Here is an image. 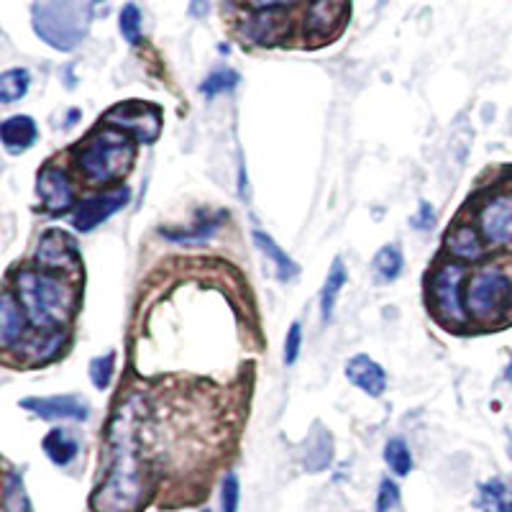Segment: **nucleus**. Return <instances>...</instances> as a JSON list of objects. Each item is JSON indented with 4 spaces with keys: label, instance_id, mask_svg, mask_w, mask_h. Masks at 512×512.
<instances>
[{
    "label": "nucleus",
    "instance_id": "3",
    "mask_svg": "<svg viewBox=\"0 0 512 512\" xmlns=\"http://www.w3.org/2000/svg\"><path fill=\"white\" fill-rule=\"evenodd\" d=\"M136 162L131 134L121 128H95L75 146V164L88 185H108L123 180Z\"/></svg>",
    "mask_w": 512,
    "mask_h": 512
},
{
    "label": "nucleus",
    "instance_id": "21",
    "mask_svg": "<svg viewBox=\"0 0 512 512\" xmlns=\"http://www.w3.org/2000/svg\"><path fill=\"white\" fill-rule=\"evenodd\" d=\"M346 282H349V269H346L344 259H333L326 282H323V292H320V318H323V323H331L338 295H341Z\"/></svg>",
    "mask_w": 512,
    "mask_h": 512
},
{
    "label": "nucleus",
    "instance_id": "39",
    "mask_svg": "<svg viewBox=\"0 0 512 512\" xmlns=\"http://www.w3.org/2000/svg\"><path fill=\"white\" fill-rule=\"evenodd\" d=\"M510 459H512V436H510Z\"/></svg>",
    "mask_w": 512,
    "mask_h": 512
},
{
    "label": "nucleus",
    "instance_id": "30",
    "mask_svg": "<svg viewBox=\"0 0 512 512\" xmlns=\"http://www.w3.org/2000/svg\"><path fill=\"white\" fill-rule=\"evenodd\" d=\"M113 369H116V351H108V354L90 361V379H93L95 390H108L111 387Z\"/></svg>",
    "mask_w": 512,
    "mask_h": 512
},
{
    "label": "nucleus",
    "instance_id": "6",
    "mask_svg": "<svg viewBox=\"0 0 512 512\" xmlns=\"http://www.w3.org/2000/svg\"><path fill=\"white\" fill-rule=\"evenodd\" d=\"M466 267L461 262H448L438 267L431 280V300L428 305L433 308V315L438 323L446 328H464L469 323V310H466V300L461 295V285H464Z\"/></svg>",
    "mask_w": 512,
    "mask_h": 512
},
{
    "label": "nucleus",
    "instance_id": "11",
    "mask_svg": "<svg viewBox=\"0 0 512 512\" xmlns=\"http://www.w3.org/2000/svg\"><path fill=\"white\" fill-rule=\"evenodd\" d=\"M36 192L41 198V208L49 216H64V213L77 208L75 182L67 175V169L57 167V164L41 169L39 180H36Z\"/></svg>",
    "mask_w": 512,
    "mask_h": 512
},
{
    "label": "nucleus",
    "instance_id": "5",
    "mask_svg": "<svg viewBox=\"0 0 512 512\" xmlns=\"http://www.w3.org/2000/svg\"><path fill=\"white\" fill-rule=\"evenodd\" d=\"M466 310L479 323H497L512 308V280L502 269L487 267L474 274L464 292Z\"/></svg>",
    "mask_w": 512,
    "mask_h": 512
},
{
    "label": "nucleus",
    "instance_id": "23",
    "mask_svg": "<svg viewBox=\"0 0 512 512\" xmlns=\"http://www.w3.org/2000/svg\"><path fill=\"white\" fill-rule=\"evenodd\" d=\"M287 26L290 24L285 18L277 16L274 11H262L249 21V36L256 44H277V41L285 39Z\"/></svg>",
    "mask_w": 512,
    "mask_h": 512
},
{
    "label": "nucleus",
    "instance_id": "33",
    "mask_svg": "<svg viewBox=\"0 0 512 512\" xmlns=\"http://www.w3.org/2000/svg\"><path fill=\"white\" fill-rule=\"evenodd\" d=\"M397 505H400V487H397V482H392V479H382L377 492V507H374V510L390 512L395 510Z\"/></svg>",
    "mask_w": 512,
    "mask_h": 512
},
{
    "label": "nucleus",
    "instance_id": "9",
    "mask_svg": "<svg viewBox=\"0 0 512 512\" xmlns=\"http://www.w3.org/2000/svg\"><path fill=\"white\" fill-rule=\"evenodd\" d=\"M477 231L492 249H512V195H489L477 210Z\"/></svg>",
    "mask_w": 512,
    "mask_h": 512
},
{
    "label": "nucleus",
    "instance_id": "2",
    "mask_svg": "<svg viewBox=\"0 0 512 512\" xmlns=\"http://www.w3.org/2000/svg\"><path fill=\"white\" fill-rule=\"evenodd\" d=\"M13 295L18 297L31 328L36 331H62L77 308L75 287L44 269L16 272Z\"/></svg>",
    "mask_w": 512,
    "mask_h": 512
},
{
    "label": "nucleus",
    "instance_id": "16",
    "mask_svg": "<svg viewBox=\"0 0 512 512\" xmlns=\"http://www.w3.org/2000/svg\"><path fill=\"white\" fill-rule=\"evenodd\" d=\"M443 246L461 264L482 262L484 256H487V244H484L482 233L474 226H466V223L451 228L446 233V239H443Z\"/></svg>",
    "mask_w": 512,
    "mask_h": 512
},
{
    "label": "nucleus",
    "instance_id": "13",
    "mask_svg": "<svg viewBox=\"0 0 512 512\" xmlns=\"http://www.w3.org/2000/svg\"><path fill=\"white\" fill-rule=\"evenodd\" d=\"M21 408L31 410L36 418L44 420H88L90 405L75 395L57 397H29L21 402Z\"/></svg>",
    "mask_w": 512,
    "mask_h": 512
},
{
    "label": "nucleus",
    "instance_id": "10",
    "mask_svg": "<svg viewBox=\"0 0 512 512\" xmlns=\"http://www.w3.org/2000/svg\"><path fill=\"white\" fill-rule=\"evenodd\" d=\"M128 203H131V187L128 185H118L113 190L98 192L93 198L77 203L75 213H72V226L82 233L93 231L100 223L116 216L118 210L126 208Z\"/></svg>",
    "mask_w": 512,
    "mask_h": 512
},
{
    "label": "nucleus",
    "instance_id": "28",
    "mask_svg": "<svg viewBox=\"0 0 512 512\" xmlns=\"http://www.w3.org/2000/svg\"><path fill=\"white\" fill-rule=\"evenodd\" d=\"M384 461L390 466L397 477H408L413 472V454H410L408 443L402 438H390L384 443Z\"/></svg>",
    "mask_w": 512,
    "mask_h": 512
},
{
    "label": "nucleus",
    "instance_id": "8",
    "mask_svg": "<svg viewBox=\"0 0 512 512\" xmlns=\"http://www.w3.org/2000/svg\"><path fill=\"white\" fill-rule=\"evenodd\" d=\"M34 259L44 272H62L72 274V277L82 272V256L75 236H70L67 231H59V228H49L41 236L39 244H36Z\"/></svg>",
    "mask_w": 512,
    "mask_h": 512
},
{
    "label": "nucleus",
    "instance_id": "26",
    "mask_svg": "<svg viewBox=\"0 0 512 512\" xmlns=\"http://www.w3.org/2000/svg\"><path fill=\"white\" fill-rule=\"evenodd\" d=\"M31 88V75L24 67H16V70H8L0 75V103L11 105L16 100L24 98Z\"/></svg>",
    "mask_w": 512,
    "mask_h": 512
},
{
    "label": "nucleus",
    "instance_id": "37",
    "mask_svg": "<svg viewBox=\"0 0 512 512\" xmlns=\"http://www.w3.org/2000/svg\"><path fill=\"white\" fill-rule=\"evenodd\" d=\"M505 512H512V492L507 495V500H505Z\"/></svg>",
    "mask_w": 512,
    "mask_h": 512
},
{
    "label": "nucleus",
    "instance_id": "17",
    "mask_svg": "<svg viewBox=\"0 0 512 512\" xmlns=\"http://www.w3.org/2000/svg\"><path fill=\"white\" fill-rule=\"evenodd\" d=\"M346 377H349V382L354 387H359L361 392H367L369 397H382L384 390H387V372L367 354H356L354 359H349V364H346Z\"/></svg>",
    "mask_w": 512,
    "mask_h": 512
},
{
    "label": "nucleus",
    "instance_id": "31",
    "mask_svg": "<svg viewBox=\"0 0 512 512\" xmlns=\"http://www.w3.org/2000/svg\"><path fill=\"white\" fill-rule=\"evenodd\" d=\"M121 34L128 44H139L141 41V11L134 3H126L121 11Z\"/></svg>",
    "mask_w": 512,
    "mask_h": 512
},
{
    "label": "nucleus",
    "instance_id": "29",
    "mask_svg": "<svg viewBox=\"0 0 512 512\" xmlns=\"http://www.w3.org/2000/svg\"><path fill=\"white\" fill-rule=\"evenodd\" d=\"M241 82V75L236 70H216L210 72L208 77L203 80V85H200V93L205 95V98H218V95L223 93H231L236 85Z\"/></svg>",
    "mask_w": 512,
    "mask_h": 512
},
{
    "label": "nucleus",
    "instance_id": "20",
    "mask_svg": "<svg viewBox=\"0 0 512 512\" xmlns=\"http://www.w3.org/2000/svg\"><path fill=\"white\" fill-rule=\"evenodd\" d=\"M251 239H254L256 249L272 259L274 269H277V277H280L282 282L295 280L297 274H300V267L292 262V256L287 254V251H282V246L277 244L267 231H262V228H251Z\"/></svg>",
    "mask_w": 512,
    "mask_h": 512
},
{
    "label": "nucleus",
    "instance_id": "4",
    "mask_svg": "<svg viewBox=\"0 0 512 512\" xmlns=\"http://www.w3.org/2000/svg\"><path fill=\"white\" fill-rule=\"evenodd\" d=\"M93 0H36L31 24L36 36L57 52H75L90 31Z\"/></svg>",
    "mask_w": 512,
    "mask_h": 512
},
{
    "label": "nucleus",
    "instance_id": "40",
    "mask_svg": "<svg viewBox=\"0 0 512 512\" xmlns=\"http://www.w3.org/2000/svg\"><path fill=\"white\" fill-rule=\"evenodd\" d=\"M203 512H210V510H208V507H205V510H203Z\"/></svg>",
    "mask_w": 512,
    "mask_h": 512
},
{
    "label": "nucleus",
    "instance_id": "35",
    "mask_svg": "<svg viewBox=\"0 0 512 512\" xmlns=\"http://www.w3.org/2000/svg\"><path fill=\"white\" fill-rule=\"evenodd\" d=\"M433 223H436V213H433V205L428 200H420V208L413 218H410V226L418 228V231H431Z\"/></svg>",
    "mask_w": 512,
    "mask_h": 512
},
{
    "label": "nucleus",
    "instance_id": "15",
    "mask_svg": "<svg viewBox=\"0 0 512 512\" xmlns=\"http://www.w3.org/2000/svg\"><path fill=\"white\" fill-rule=\"evenodd\" d=\"M228 221L226 210H200L198 221L190 228H162V236L175 244H205Z\"/></svg>",
    "mask_w": 512,
    "mask_h": 512
},
{
    "label": "nucleus",
    "instance_id": "38",
    "mask_svg": "<svg viewBox=\"0 0 512 512\" xmlns=\"http://www.w3.org/2000/svg\"><path fill=\"white\" fill-rule=\"evenodd\" d=\"M505 377H507V382L512 384V359H510V364H507V372H505Z\"/></svg>",
    "mask_w": 512,
    "mask_h": 512
},
{
    "label": "nucleus",
    "instance_id": "36",
    "mask_svg": "<svg viewBox=\"0 0 512 512\" xmlns=\"http://www.w3.org/2000/svg\"><path fill=\"white\" fill-rule=\"evenodd\" d=\"M249 3L256 8V11H274V8H280V6H290V3H295V0H249Z\"/></svg>",
    "mask_w": 512,
    "mask_h": 512
},
{
    "label": "nucleus",
    "instance_id": "1",
    "mask_svg": "<svg viewBox=\"0 0 512 512\" xmlns=\"http://www.w3.org/2000/svg\"><path fill=\"white\" fill-rule=\"evenodd\" d=\"M144 397L128 395L116 405L105 436V472L90 495L93 512H144L154 479L144 459Z\"/></svg>",
    "mask_w": 512,
    "mask_h": 512
},
{
    "label": "nucleus",
    "instance_id": "19",
    "mask_svg": "<svg viewBox=\"0 0 512 512\" xmlns=\"http://www.w3.org/2000/svg\"><path fill=\"white\" fill-rule=\"evenodd\" d=\"M39 139V128L31 116H11L0 123V141L11 154L26 152Z\"/></svg>",
    "mask_w": 512,
    "mask_h": 512
},
{
    "label": "nucleus",
    "instance_id": "14",
    "mask_svg": "<svg viewBox=\"0 0 512 512\" xmlns=\"http://www.w3.org/2000/svg\"><path fill=\"white\" fill-rule=\"evenodd\" d=\"M26 323H29V318L18 303V297L13 292H3V297H0V344H3V349H21V344L29 336Z\"/></svg>",
    "mask_w": 512,
    "mask_h": 512
},
{
    "label": "nucleus",
    "instance_id": "18",
    "mask_svg": "<svg viewBox=\"0 0 512 512\" xmlns=\"http://www.w3.org/2000/svg\"><path fill=\"white\" fill-rule=\"evenodd\" d=\"M331 461H333L331 433H328L320 423H315L313 433H310L308 441H305V446H303L305 472H310V474L326 472L328 466H331Z\"/></svg>",
    "mask_w": 512,
    "mask_h": 512
},
{
    "label": "nucleus",
    "instance_id": "7",
    "mask_svg": "<svg viewBox=\"0 0 512 512\" xmlns=\"http://www.w3.org/2000/svg\"><path fill=\"white\" fill-rule=\"evenodd\" d=\"M105 126L121 128L134 136L139 144H154L162 134V111L154 103H141V100H128V103L113 105L103 116Z\"/></svg>",
    "mask_w": 512,
    "mask_h": 512
},
{
    "label": "nucleus",
    "instance_id": "24",
    "mask_svg": "<svg viewBox=\"0 0 512 512\" xmlns=\"http://www.w3.org/2000/svg\"><path fill=\"white\" fill-rule=\"evenodd\" d=\"M64 344V333L62 331H36L31 336H26V341L21 344V351L29 356L34 364L39 361H49Z\"/></svg>",
    "mask_w": 512,
    "mask_h": 512
},
{
    "label": "nucleus",
    "instance_id": "32",
    "mask_svg": "<svg viewBox=\"0 0 512 512\" xmlns=\"http://www.w3.org/2000/svg\"><path fill=\"white\" fill-rule=\"evenodd\" d=\"M241 484L236 474H226L221 484V512H239Z\"/></svg>",
    "mask_w": 512,
    "mask_h": 512
},
{
    "label": "nucleus",
    "instance_id": "34",
    "mask_svg": "<svg viewBox=\"0 0 512 512\" xmlns=\"http://www.w3.org/2000/svg\"><path fill=\"white\" fill-rule=\"evenodd\" d=\"M300 349H303V326H300V323L295 320L285 338V364L287 367H292V364H295L297 356H300Z\"/></svg>",
    "mask_w": 512,
    "mask_h": 512
},
{
    "label": "nucleus",
    "instance_id": "22",
    "mask_svg": "<svg viewBox=\"0 0 512 512\" xmlns=\"http://www.w3.org/2000/svg\"><path fill=\"white\" fill-rule=\"evenodd\" d=\"M41 448L49 456V461L57 466H70L77 459V454H80L77 438L70 431H64V428H52L44 436V441H41Z\"/></svg>",
    "mask_w": 512,
    "mask_h": 512
},
{
    "label": "nucleus",
    "instance_id": "25",
    "mask_svg": "<svg viewBox=\"0 0 512 512\" xmlns=\"http://www.w3.org/2000/svg\"><path fill=\"white\" fill-rule=\"evenodd\" d=\"M3 512H34L29 500V492L24 487V479L8 469L3 479Z\"/></svg>",
    "mask_w": 512,
    "mask_h": 512
},
{
    "label": "nucleus",
    "instance_id": "12",
    "mask_svg": "<svg viewBox=\"0 0 512 512\" xmlns=\"http://www.w3.org/2000/svg\"><path fill=\"white\" fill-rule=\"evenodd\" d=\"M349 16V0H313L305 16V34L313 41H326L341 31Z\"/></svg>",
    "mask_w": 512,
    "mask_h": 512
},
{
    "label": "nucleus",
    "instance_id": "27",
    "mask_svg": "<svg viewBox=\"0 0 512 512\" xmlns=\"http://www.w3.org/2000/svg\"><path fill=\"white\" fill-rule=\"evenodd\" d=\"M374 272L382 282H395L402 274V267H405V259H402V251L397 244H387L377 251L372 262Z\"/></svg>",
    "mask_w": 512,
    "mask_h": 512
}]
</instances>
